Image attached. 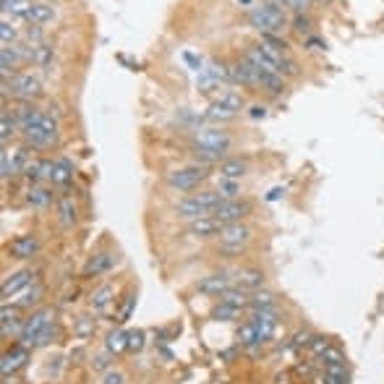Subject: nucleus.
I'll list each match as a JSON object with an SVG mask.
<instances>
[{
    "label": "nucleus",
    "mask_w": 384,
    "mask_h": 384,
    "mask_svg": "<svg viewBox=\"0 0 384 384\" xmlns=\"http://www.w3.org/2000/svg\"><path fill=\"white\" fill-rule=\"evenodd\" d=\"M288 8L275 6V3H259L254 8H248V24L254 26L259 34H282L290 29V16Z\"/></svg>",
    "instance_id": "1"
},
{
    "label": "nucleus",
    "mask_w": 384,
    "mask_h": 384,
    "mask_svg": "<svg viewBox=\"0 0 384 384\" xmlns=\"http://www.w3.org/2000/svg\"><path fill=\"white\" fill-rule=\"evenodd\" d=\"M8 95L16 102H34L45 95V86L40 81V76H34L32 71H19L11 79H3V97Z\"/></svg>",
    "instance_id": "2"
},
{
    "label": "nucleus",
    "mask_w": 384,
    "mask_h": 384,
    "mask_svg": "<svg viewBox=\"0 0 384 384\" xmlns=\"http://www.w3.org/2000/svg\"><path fill=\"white\" fill-rule=\"evenodd\" d=\"M223 196L217 191H202V193H191L181 202L175 204V214L183 217V220H202V217H212L214 209L220 207Z\"/></svg>",
    "instance_id": "3"
},
{
    "label": "nucleus",
    "mask_w": 384,
    "mask_h": 384,
    "mask_svg": "<svg viewBox=\"0 0 384 384\" xmlns=\"http://www.w3.org/2000/svg\"><path fill=\"white\" fill-rule=\"evenodd\" d=\"M251 241V227L246 223H230L223 225L217 233V248L223 254H241Z\"/></svg>",
    "instance_id": "4"
},
{
    "label": "nucleus",
    "mask_w": 384,
    "mask_h": 384,
    "mask_svg": "<svg viewBox=\"0 0 384 384\" xmlns=\"http://www.w3.org/2000/svg\"><path fill=\"white\" fill-rule=\"evenodd\" d=\"M209 175V168L204 165H189V168H178L165 175V183L170 186L173 191H193L199 189Z\"/></svg>",
    "instance_id": "5"
},
{
    "label": "nucleus",
    "mask_w": 384,
    "mask_h": 384,
    "mask_svg": "<svg viewBox=\"0 0 384 384\" xmlns=\"http://www.w3.org/2000/svg\"><path fill=\"white\" fill-rule=\"evenodd\" d=\"M55 321V311L53 309H37L29 317V319L24 321V330L22 335H19V342L22 345H26V348H37V342H40V335H42L45 330H50Z\"/></svg>",
    "instance_id": "6"
},
{
    "label": "nucleus",
    "mask_w": 384,
    "mask_h": 384,
    "mask_svg": "<svg viewBox=\"0 0 384 384\" xmlns=\"http://www.w3.org/2000/svg\"><path fill=\"white\" fill-rule=\"evenodd\" d=\"M193 147H202V150H214V152H227L230 150V134L220 126H199L193 128Z\"/></svg>",
    "instance_id": "7"
},
{
    "label": "nucleus",
    "mask_w": 384,
    "mask_h": 384,
    "mask_svg": "<svg viewBox=\"0 0 384 384\" xmlns=\"http://www.w3.org/2000/svg\"><path fill=\"white\" fill-rule=\"evenodd\" d=\"M254 212V204L248 199H230V202H220V207L214 209V220L220 225H230V223H243L248 214Z\"/></svg>",
    "instance_id": "8"
},
{
    "label": "nucleus",
    "mask_w": 384,
    "mask_h": 384,
    "mask_svg": "<svg viewBox=\"0 0 384 384\" xmlns=\"http://www.w3.org/2000/svg\"><path fill=\"white\" fill-rule=\"evenodd\" d=\"M238 285V275H230V272H214V275H207L196 282V290L204 293V296H223L225 290H230Z\"/></svg>",
    "instance_id": "9"
},
{
    "label": "nucleus",
    "mask_w": 384,
    "mask_h": 384,
    "mask_svg": "<svg viewBox=\"0 0 384 384\" xmlns=\"http://www.w3.org/2000/svg\"><path fill=\"white\" fill-rule=\"evenodd\" d=\"M29 285H34V272L32 269H19V272L8 275V278L3 280V288H0L3 301H11L13 296H19V293L26 290Z\"/></svg>",
    "instance_id": "10"
},
{
    "label": "nucleus",
    "mask_w": 384,
    "mask_h": 384,
    "mask_svg": "<svg viewBox=\"0 0 384 384\" xmlns=\"http://www.w3.org/2000/svg\"><path fill=\"white\" fill-rule=\"evenodd\" d=\"M248 319L256 324V330H259V337H262V345L269 340H275V335H278V311H251V317Z\"/></svg>",
    "instance_id": "11"
},
{
    "label": "nucleus",
    "mask_w": 384,
    "mask_h": 384,
    "mask_svg": "<svg viewBox=\"0 0 384 384\" xmlns=\"http://www.w3.org/2000/svg\"><path fill=\"white\" fill-rule=\"evenodd\" d=\"M29 351H32V348H26V345L19 342L16 348L3 353V363H0V369H3V376H6V379H8L11 374L19 371V369L26 366V361H29Z\"/></svg>",
    "instance_id": "12"
},
{
    "label": "nucleus",
    "mask_w": 384,
    "mask_h": 384,
    "mask_svg": "<svg viewBox=\"0 0 384 384\" xmlns=\"http://www.w3.org/2000/svg\"><path fill=\"white\" fill-rule=\"evenodd\" d=\"M53 165L55 160H47V157H34L29 165H26V170H24V178L32 183H50L53 178Z\"/></svg>",
    "instance_id": "13"
},
{
    "label": "nucleus",
    "mask_w": 384,
    "mask_h": 384,
    "mask_svg": "<svg viewBox=\"0 0 384 384\" xmlns=\"http://www.w3.org/2000/svg\"><path fill=\"white\" fill-rule=\"evenodd\" d=\"M22 139L29 150H50L58 144V134L45 131V128H29V131H22Z\"/></svg>",
    "instance_id": "14"
},
{
    "label": "nucleus",
    "mask_w": 384,
    "mask_h": 384,
    "mask_svg": "<svg viewBox=\"0 0 384 384\" xmlns=\"http://www.w3.org/2000/svg\"><path fill=\"white\" fill-rule=\"evenodd\" d=\"M113 267H115V254H113V251H99V254L89 256V262L84 264V278L107 275Z\"/></svg>",
    "instance_id": "15"
},
{
    "label": "nucleus",
    "mask_w": 384,
    "mask_h": 384,
    "mask_svg": "<svg viewBox=\"0 0 384 384\" xmlns=\"http://www.w3.org/2000/svg\"><path fill=\"white\" fill-rule=\"evenodd\" d=\"M40 251V241L37 235H16L11 243H8V254L13 259H32Z\"/></svg>",
    "instance_id": "16"
},
{
    "label": "nucleus",
    "mask_w": 384,
    "mask_h": 384,
    "mask_svg": "<svg viewBox=\"0 0 384 384\" xmlns=\"http://www.w3.org/2000/svg\"><path fill=\"white\" fill-rule=\"evenodd\" d=\"M24 63L22 53H19V45H3L0 50V71L3 79H11L13 74H19V65Z\"/></svg>",
    "instance_id": "17"
},
{
    "label": "nucleus",
    "mask_w": 384,
    "mask_h": 384,
    "mask_svg": "<svg viewBox=\"0 0 384 384\" xmlns=\"http://www.w3.org/2000/svg\"><path fill=\"white\" fill-rule=\"evenodd\" d=\"M53 199H55V193L47 183H34V186H29V191H26V204L34 207V209H45V207H50Z\"/></svg>",
    "instance_id": "18"
},
{
    "label": "nucleus",
    "mask_w": 384,
    "mask_h": 384,
    "mask_svg": "<svg viewBox=\"0 0 384 384\" xmlns=\"http://www.w3.org/2000/svg\"><path fill=\"white\" fill-rule=\"evenodd\" d=\"M45 296V288L40 285V282H34V285H29L26 290H22L19 296H13L11 303L16 306L19 311L24 309H34V306H40V301H42Z\"/></svg>",
    "instance_id": "19"
},
{
    "label": "nucleus",
    "mask_w": 384,
    "mask_h": 384,
    "mask_svg": "<svg viewBox=\"0 0 384 384\" xmlns=\"http://www.w3.org/2000/svg\"><path fill=\"white\" fill-rule=\"evenodd\" d=\"M0 330H3V337H11V335H22L24 321L19 319V309L16 306H3V314H0Z\"/></svg>",
    "instance_id": "20"
},
{
    "label": "nucleus",
    "mask_w": 384,
    "mask_h": 384,
    "mask_svg": "<svg viewBox=\"0 0 384 384\" xmlns=\"http://www.w3.org/2000/svg\"><path fill=\"white\" fill-rule=\"evenodd\" d=\"M212 102L214 105H220V107H225V110H230V113H241L246 107V99H243V95L241 92H235V89H225V92H217V95L212 97Z\"/></svg>",
    "instance_id": "21"
},
{
    "label": "nucleus",
    "mask_w": 384,
    "mask_h": 384,
    "mask_svg": "<svg viewBox=\"0 0 384 384\" xmlns=\"http://www.w3.org/2000/svg\"><path fill=\"white\" fill-rule=\"evenodd\" d=\"M16 134H22V126H19V120H16L11 107H3V113H0V139H3V144L8 147V141Z\"/></svg>",
    "instance_id": "22"
},
{
    "label": "nucleus",
    "mask_w": 384,
    "mask_h": 384,
    "mask_svg": "<svg viewBox=\"0 0 384 384\" xmlns=\"http://www.w3.org/2000/svg\"><path fill=\"white\" fill-rule=\"evenodd\" d=\"M55 19V8L53 6H47V3H37L34 0L29 13H26V19L24 22L32 24V26H45V24H50Z\"/></svg>",
    "instance_id": "23"
},
{
    "label": "nucleus",
    "mask_w": 384,
    "mask_h": 384,
    "mask_svg": "<svg viewBox=\"0 0 384 384\" xmlns=\"http://www.w3.org/2000/svg\"><path fill=\"white\" fill-rule=\"evenodd\" d=\"M217 173H220V178H233V181H238V178H243L246 173H248V162L241 160V157H227V160H223L217 165Z\"/></svg>",
    "instance_id": "24"
},
{
    "label": "nucleus",
    "mask_w": 384,
    "mask_h": 384,
    "mask_svg": "<svg viewBox=\"0 0 384 384\" xmlns=\"http://www.w3.org/2000/svg\"><path fill=\"white\" fill-rule=\"evenodd\" d=\"M220 227L223 225L217 223L214 217H202V220H191V225H189V235H193V238H217V233H220Z\"/></svg>",
    "instance_id": "25"
},
{
    "label": "nucleus",
    "mask_w": 384,
    "mask_h": 384,
    "mask_svg": "<svg viewBox=\"0 0 384 384\" xmlns=\"http://www.w3.org/2000/svg\"><path fill=\"white\" fill-rule=\"evenodd\" d=\"M79 220V207H76L74 196H61L58 199V223L63 227H71Z\"/></svg>",
    "instance_id": "26"
},
{
    "label": "nucleus",
    "mask_w": 384,
    "mask_h": 384,
    "mask_svg": "<svg viewBox=\"0 0 384 384\" xmlns=\"http://www.w3.org/2000/svg\"><path fill=\"white\" fill-rule=\"evenodd\" d=\"M285 89H288V84H285V76H280L278 71H264V74H262L259 92H267V95H272V97H280Z\"/></svg>",
    "instance_id": "27"
},
{
    "label": "nucleus",
    "mask_w": 384,
    "mask_h": 384,
    "mask_svg": "<svg viewBox=\"0 0 384 384\" xmlns=\"http://www.w3.org/2000/svg\"><path fill=\"white\" fill-rule=\"evenodd\" d=\"M71 181H74V162L65 160V157H58L53 165V178H50V183L53 186H68Z\"/></svg>",
    "instance_id": "28"
},
{
    "label": "nucleus",
    "mask_w": 384,
    "mask_h": 384,
    "mask_svg": "<svg viewBox=\"0 0 384 384\" xmlns=\"http://www.w3.org/2000/svg\"><path fill=\"white\" fill-rule=\"evenodd\" d=\"M238 342L243 345L246 351H256V348H262V337H259V330H256V324L251 319L241 324V330H238Z\"/></svg>",
    "instance_id": "29"
},
{
    "label": "nucleus",
    "mask_w": 384,
    "mask_h": 384,
    "mask_svg": "<svg viewBox=\"0 0 384 384\" xmlns=\"http://www.w3.org/2000/svg\"><path fill=\"white\" fill-rule=\"evenodd\" d=\"M113 298H115V285L105 282V285H99V288L92 293V298H89V306H92L95 311H107V306L113 303Z\"/></svg>",
    "instance_id": "30"
},
{
    "label": "nucleus",
    "mask_w": 384,
    "mask_h": 384,
    "mask_svg": "<svg viewBox=\"0 0 384 384\" xmlns=\"http://www.w3.org/2000/svg\"><path fill=\"white\" fill-rule=\"evenodd\" d=\"M248 311H278V301L267 290H254L248 298Z\"/></svg>",
    "instance_id": "31"
},
{
    "label": "nucleus",
    "mask_w": 384,
    "mask_h": 384,
    "mask_svg": "<svg viewBox=\"0 0 384 384\" xmlns=\"http://www.w3.org/2000/svg\"><path fill=\"white\" fill-rule=\"evenodd\" d=\"M32 63L37 65V68H45V71H47V68L53 65V45H47V42L32 45Z\"/></svg>",
    "instance_id": "32"
},
{
    "label": "nucleus",
    "mask_w": 384,
    "mask_h": 384,
    "mask_svg": "<svg viewBox=\"0 0 384 384\" xmlns=\"http://www.w3.org/2000/svg\"><path fill=\"white\" fill-rule=\"evenodd\" d=\"M290 29H293V34H298L301 40H306L314 34V22H311L309 13H290Z\"/></svg>",
    "instance_id": "33"
},
{
    "label": "nucleus",
    "mask_w": 384,
    "mask_h": 384,
    "mask_svg": "<svg viewBox=\"0 0 384 384\" xmlns=\"http://www.w3.org/2000/svg\"><path fill=\"white\" fill-rule=\"evenodd\" d=\"M264 285V275L259 272V269H243V272H238V288L248 290V293H254Z\"/></svg>",
    "instance_id": "34"
},
{
    "label": "nucleus",
    "mask_w": 384,
    "mask_h": 384,
    "mask_svg": "<svg viewBox=\"0 0 384 384\" xmlns=\"http://www.w3.org/2000/svg\"><path fill=\"white\" fill-rule=\"evenodd\" d=\"M191 154H193V162H196V165H204V168H212V165H220V162L225 160L223 152L202 150V147H193Z\"/></svg>",
    "instance_id": "35"
},
{
    "label": "nucleus",
    "mask_w": 384,
    "mask_h": 384,
    "mask_svg": "<svg viewBox=\"0 0 384 384\" xmlns=\"http://www.w3.org/2000/svg\"><path fill=\"white\" fill-rule=\"evenodd\" d=\"M0 3H3V16L11 13L13 19H26L34 0H0Z\"/></svg>",
    "instance_id": "36"
},
{
    "label": "nucleus",
    "mask_w": 384,
    "mask_h": 384,
    "mask_svg": "<svg viewBox=\"0 0 384 384\" xmlns=\"http://www.w3.org/2000/svg\"><path fill=\"white\" fill-rule=\"evenodd\" d=\"M214 191L223 196V202H230V199H241V183L233 181V178H220Z\"/></svg>",
    "instance_id": "37"
},
{
    "label": "nucleus",
    "mask_w": 384,
    "mask_h": 384,
    "mask_svg": "<svg viewBox=\"0 0 384 384\" xmlns=\"http://www.w3.org/2000/svg\"><path fill=\"white\" fill-rule=\"evenodd\" d=\"M105 351L107 353H123V351H128V332H123V330H115V332H110L107 335V340H105Z\"/></svg>",
    "instance_id": "38"
},
{
    "label": "nucleus",
    "mask_w": 384,
    "mask_h": 384,
    "mask_svg": "<svg viewBox=\"0 0 384 384\" xmlns=\"http://www.w3.org/2000/svg\"><path fill=\"white\" fill-rule=\"evenodd\" d=\"M235 118V113H230V110H225V107L220 105H209L207 107V113H204V120H209V123H214V126H220V123H230Z\"/></svg>",
    "instance_id": "39"
},
{
    "label": "nucleus",
    "mask_w": 384,
    "mask_h": 384,
    "mask_svg": "<svg viewBox=\"0 0 384 384\" xmlns=\"http://www.w3.org/2000/svg\"><path fill=\"white\" fill-rule=\"evenodd\" d=\"M319 363L321 366H348V355H345L340 348L330 345V348L319 355Z\"/></svg>",
    "instance_id": "40"
},
{
    "label": "nucleus",
    "mask_w": 384,
    "mask_h": 384,
    "mask_svg": "<svg viewBox=\"0 0 384 384\" xmlns=\"http://www.w3.org/2000/svg\"><path fill=\"white\" fill-rule=\"evenodd\" d=\"M241 311L243 309H235V306H230V303H217L212 309V319H223V321H233V319H238L241 317Z\"/></svg>",
    "instance_id": "41"
},
{
    "label": "nucleus",
    "mask_w": 384,
    "mask_h": 384,
    "mask_svg": "<svg viewBox=\"0 0 384 384\" xmlns=\"http://www.w3.org/2000/svg\"><path fill=\"white\" fill-rule=\"evenodd\" d=\"M134 309H136V296L128 293V296H123V303H120V309H118V317H115L118 324H126V321L131 319Z\"/></svg>",
    "instance_id": "42"
},
{
    "label": "nucleus",
    "mask_w": 384,
    "mask_h": 384,
    "mask_svg": "<svg viewBox=\"0 0 384 384\" xmlns=\"http://www.w3.org/2000/svg\"><path fill=\"white\" fill-rule=\"evenodd\" d=\"M278 74L285 76V79H296V76H301V65L296 58H282V63L278 65Z\"/></svg>",
    "instance_id": "43"
},
{
    "label": "nucleus",
    "mask_w": 384,
    "mask_h": 384,
    "mask_svg": "<svg viewBox=\"0 0 384 384\" xmlns=\"http://www.w3.org/2000/svg\"><path fill=\"white\" fill-rule=\"evenodd\" d=\"M332 342H330V337H327V335H314V337H311V342H309V348H306V351L311 353V355H314V358H319L321 353L327 351V348H330Z\"/></svg>",
    "instance_id": "44"
},
{
    "label": "nucleus",
    "mask_w": 384,
    "mask_h": 384,
    "mask_svg": "<svg viewBox=\"0 0 384 384\" xmlns=\"http://www.w3.org/2000/svg\"><path fill=\"white\" fill-rule=\"evenodd\" d=\"M13 175H16V170H13L11 152H8V147H3V152H0V178L8 181V178H13Z\"/></svg>",
    "instance_id": "45"
},
{
    "label": "nucleus",
    "mask_w": 384,
    "mask_h": 384,
    "mask_svg": "<svg viewBox=\"0 0 384 384\" xmlns=\"http://www.w3.org/2000/svg\"><path fill=\"white\" fill-rule=\"evenodd\" d=\"M282 6H285L290 13H311L314 0H282Z\"/></svg>",
    "instance_id": "46"
},
{
    "label": "nucleus",
    "mask_w": 384,
    "mask_h": 384,
    "mask_svg": "<svg viewBox=\"0 0 384 384\" xmlns=\"http://www.w3.org/2000/svg\"><path fill=\"white\" fill-rule=\"evenodd\" d=\"M0 37H3V45H16V40H19V32H16V26H13V24H8V16L3 19Z\"/></svg>",
    "instance_id": "47"
},
{
    "label": "nucleus",
    "mask_w": 384,
    "mask_h": 384,
    "mask_svg": "<svg viewBox=\"0 0 384 384\" xmlns=\"http://www.w3.org/2000/svg\"><path fill=\"white\" fill-rule=\"evenodd\" d=\"M311 337H314V332H309V330L296 332V335L290 337V348H293V351H301V348H309Z\"/></svg>",
    "instance_id": "48"
},
{
    "label": "nucleus",
    "mask_w": 384,
    "mask_h": 384,
    "mask_svg": "<svg viewBox=\"0 0 384 384\" xmlns=\"http://www.w3.org/2000/svg\"><path fill=\"white\" fill-rule=\"evenodd\" d=\"M92 332H95V319H89V317H79L76 335H79V337H89Z\"/></svg>",
    "instance_id": "49"
},
{
    "label": "nucleus",
    "mask_w": 384,
    "mask_h": 384,
    "mask_svg": "<svg viewBox=\"0 0 384 384\" xmlns=\"http://www.w3.org/2000/svg\"><path fill=\"white\" fill-rule=\"evenodd\" d=\"M144 348V332L131 330L128 332V351H141Z\"/></svg>",
    "instance_id": "50"
},
{
    "label": "nucleus",
    "mask_w": 384,
    "mask_h": 384,
    "mask_svg": "<svg viewBox=\"0 0 384 384\" xmlns=\"http://www.w3.org/2000/svg\"><path fill=\"white\" fill-rule=\"evenodd\" d=\"M110 355H113V353H99V355H95V358H92V369L107 371V369H110Z\"/></svg>",
    "instance_id": "51"
},
{
    "label": "nucleus",
    "mask_w": 384,
    "mask_h": 384,
    "mask_svg": "<svg viewBox=\"0 0 384 384\" xmlns=\"http://www.w3.org/2000/svg\"><path fill=\"white\" fill-rule=\"evenodd\" d=\"M126 379H123V374L115 371V369H107L105 374H102V384H123Z\"/></svg>",
    "instance_id": "52"
},
{
    "label": "nucleus",
    "mask_w": 384,
    "mask_h": 384,
    "mask_svg": "<svg viewBox=\"0 0 384 384\" xmlns=\"http://www.w3.org/2000/svg\"><path fill=\"white\" fill-rule=\"evenodd\" d=\"M303 45H306V50H311V53H317V50H324V47H327V45L321 42L317 34H311V37H306V40H303Z\"/></svg>",
    "instance_id": "53"
},
{
    "label": "nucleus",
    "mask_w": 384,
    "mask_h": 384,
    "mask_svg": "<svg viewBox=\"0 0 384 384\" xmlns=\"http://www.w3.org/2000/svg\"><path fill=\"white\" fill-rule=\"evenodd\" d=\"M248 115L254 118V120H259V118H267V107L264 105H251L248 107Z\"/></svg>",
    "instance_id": "54"
},
{
    "label": "nucleus",
    "mask_w": 384,
    "mask_h": 384,
    "mask_svg": "<svg viewBox=\"0 0 384 384\" xmlns=\"http://www.w3.org/2000/svg\"><path fill=\"white\" fill-rule=\"evenodd\" d=\"M282 193H285V191H282V189H275V191L269 193L267 199H269V202H275V199H280V196H282Z\"/></svg>",
    "instance_id": "55"
},
{
    "label": "nucleus",
    "mask_w": 384,
    "mask_h": 384,
    "mask_svg": "<svg viewBox=\"0 0 384 384\" xmlns=\"http://www.w3.org/2000/svg\"><path fill=\"white\" fill-rule=\"evenodd\" d=\"M238 3H243L246 8H254V0H238Z\"/></svg>",
    "instance_id": "56"
},
{
    "label": "nucleus",
    "mask_w": 384,
    "mask_h": 384,
    "mask_svg": "<svg viewBox=\"0 0 384 384\" xmlns=\"http://www.w3.org/2000/svg\"><path fill=\"white\" fill-rule=\"evenodd\" d=\"M332 0H314V6H330Z\"/></svg>",
    "instance_id": "57"
},
{
    "label": "nucleus",
    "mask_w": 384,
    "mask_h": 384,
    "mask_svg": "<svg viewBox=\"0 0 384 384\" xmlns=\"http://www.w3.org/2000/svg\"><path fill=\"white\" fill-rule=\"evenodd\" d=\"M317 384H321V382H317Z\"/></svg>",
    "instance_id": "58"
},
{
    "label": "nucleus",
    "mask_w": 384,
    "mask_h": 384,
    "mask_svg": "<svg viewBox=\"0 0 384 384\" xmlns=\"http://www.w3.org/2000/svg\"><path fill=\"white\" fill-rule=\"evenodd\" d=\"M6 384H8V382H6Z\"/></svg>",
    "instance_id": "59"
}]
</instances>
